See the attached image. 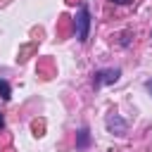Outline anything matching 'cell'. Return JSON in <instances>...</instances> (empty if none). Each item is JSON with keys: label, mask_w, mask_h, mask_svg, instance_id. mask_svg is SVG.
<instances>
[{"label": "cell", "mask_w": 152, "mask_h": 152, "mask_svg": "<svg viewBox=\"0 0 152 152\" xmlns=\"http://www.w3.org/2000/svg\"><path fill=\"white\" fill-rule=\"evenodd\" d=\"M74 24H76V38H78L81 43H86V40H88V28H90V12H88L86 5L78 7V14H76V19H74Z\"/></svg>", "instance_id": "1"}, {"label": "cell", "mask_w": 152, "mask_h": 152, "mask_svg": "<svg viewBox=\"0 0 152 152\" xmlns=\"http://www.w3.org/2000/svg\"><path fill=\"white\" fill-rule=\"evenodd\" d=\"M119 69H104V71H97L95 74V86H100V83H114L116 78H119Z\"/></svg>", "instance_id": "2"}, {"label": "cell", "mask_w": 152, "mask_h": 152, "mask_svg": "<svg viewBox=\"0 0 152 152\" xmlns=\"http://www.w3.org/2000/svg\"><path fill=\"white\" fill-rule=\"evenodd\" d=\"M107 128L114 131L116 135H124V133H126V121L119 119L116 114H112V116H107Z\"/></svg>", "instance_id": "3"}, {"label": "cell", "mask_w": 152, "mask_h": 152, "mask_svg": "<svg viewBox=\"0 0 152 152\" xmlns=\"http://www.w3.org/2000/svg\"><path fill=\"white\" fill-rule=\"evenodd\" d=\"M0 97H2V100H10V97H12V88H10L7 81H0Z\"/></svg>", "instance_id": "4"}, {"label": "cell", "mask_w": 152, "mask_h": 152, "mask_svg": "<svg viewBox=\"0 0 152 152\" xmlns=\"http://www.w3.org/2000/svg\"><path fill=\"white\" fill-rule=\"evenodd\" d=\"M88 140H90V138H88V131L83 128V131L78 133V147H86V145H88Z\"/></svg>", "instance_id": "5"}, {"label": "cell", "mask_w": 152, "mask_h": 152, "mask_svg": "<svg viewBox=\"0 0 152 152\" xmlns=\"http://www.w3.org/2000/svg\"><path fill=\"white\" fill-rule=\"evenodd\" d=\"M112 2H119V5H126V2H131V0H112Z\"/></svg>", "instance_id": "6"}, {"label": "cell", "mask_w": 152, "mask_h": 152, "mask_svg": "<svg viewBox=\"0 0 152 152\" xmlns=\"http://www.w3.org/2000/svg\"><path fill=\"white\" fill-rule=\"evenodd\" d=\"M2 126H5V121H2V114H0V128H2Z\"/></svg>", "instance_id": "7"}, {"label": "cell", "mask_w": 152, "mask_h": 152, "mask_svg": "<svg viewBox=\"0 0 152 152\" xmlns=\"http://www.w3.org/2000/svg\"><path fill=\"white\" fill-rule=\"evenodd\" d=\"M147 88H150V93H152V81H150V83H147Z\"/></svg>", "instance_id": "8"}]
</instances>
